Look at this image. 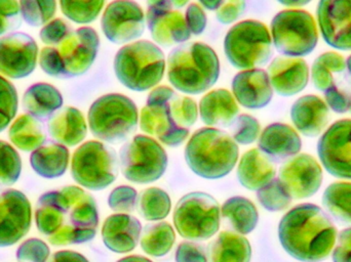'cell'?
<instances>
[{"label":"cell","mask_w":351,"mask_h":262,"mask_svg":"<svg viewBox=\"0 0 351 262\" xmlns=\"http://www.w3.org/2000/svg\"><path fill=\"white\" fill-rule=\"evenodd\" d=\"M35 224L53 246L90 242L99 226L96 200L76 185L47 192L37 200Z\"/></svg>","instance_id":"obj_1"},{"label":"cell","mask_w":351,"mask_h":262,"mask_svg":"<svg viewBox=\"0 0 351 262\" xmlns=\"http://www.w3.org/2000/svg\"><path fill=\"white\" fill-rule=\"evenodd\" d=\"M278 238L293 259L321 262L333 251L337 230L325 210L315 204H300L282 216Z\"/></svg>","instance_id":"obj_2"},{"label":"cell","mask_w":351,"mask_h":262,"mask_svg":"<svg viewBox=\"0 0 351 262\" xmlns=\"http://www.w3.org/2000/svg\"><path fill=\"white\" fill-rule=\"evenodd\" d=\"M197 117L194 100L177 94L169 86H158L148 94L140 115V127L166 146H179L187 140Z\"/></svg>","instance_id":"obj_3"},{"label":"cell","mask_w":351,"mask_h":262,"mask_svg":"<svg viewBox=\"0 0 351 262\" xmlns=\"http://www.w3.org/2000/svg\"><path fill=\"white\" fill-rule=\"evenodd\" d=\"M220 71L216 51L206 43H182L169 55V81L182 94L197 96L208 92L218 81Z\"/></svg>","instance_id":"obj_4"},{"label":"cell","mask_w":351,"mask_h":262,"mask_svg":"<svg viewBox=\"0 0 351 262\" xmlns=\"http://www.w3.org/2000/svg\"><path fill=\"white\" fill-rule=\"evenodd\" d=\"M239 146L230 134L204 127L192 134L185 148V160L192 172L206 179L228 175L239 160Z\"/></svg>","instance_id":"obj_5"},{"label":"cell","mask_w":351,"mask_h":262,"mask_svg":"<svg viewBox=\"0 0 351 262\" xmlns=\"http://www.w3.org/2000/svg\"><path fill=\"white\" fill-rule=\"evenodd\" d=\"M100 47L98 33L90 27L72 31L56 47L40 51L39 64L43 71L58 79H70L86 74L96 61Z\"/></svg>","instance_id":"obj_6"},{"label":"cell","mask_w":351,"mask_h":262,"mask_svg":"<svg viewBox=\"0 0 351 262\" xmlns=\"http://www.w3.org/2000/svg\"><path fill=\"white\" fill-rule=\"evenodd\" d=\"M115 76L125 88L143 92L158 86L166 72V57L156 43L139 40L121 47L114 57Z\"/></svg>","instance_id":"obj_7"},{"label":"cell","mask_w":351,"mask_h":262,"mask_svg":"<svg viewBox=\"0 0 351 262\" xmlns=\"http://www.w3.org/2000/svg\"><path fill=\"white\" fill-rule=\"evenodd\" d=\"M88 122L93 135L108 144H119L137 129V105L125 94H105L90 107Z\"/></svg>","instance_id":"obj_8"},{"label":"cell","mask_w":351,"mask_h":262,"mask_svg":"<svg viewBox=\"0 0 351 262\" xmlns=\"http://www.w3.org/2000/svg\"><path fill=\"white\" fill-rule=\"evenodd\" d=\"M223 47L230 65L241 71L266 65L274 55L269 30L265 24L256 20L241 21L231 27Z\"/></svg>","instance_id":"obj_9"},{"label":"cell","mask_w":351,"mask_h":262,"mask_svg":"<svg viewBox=\"0 0 351 262\" xmlns=\"http://www.w3.org/2000/svg\"><path fill=\"white\" fill-rule=\"evenodd\" d=\"M119 168L114 148L98 140L84 142L72 156V177L90 191H102L112 185L119 176Z\"/></svg>","instance_id":"obj_10"},{"label":"cell","mask_w":351,"mask_h":262,"mask_svg":"<svg viewBox=\"0 0 351 262\" xmlns=\"http://www.w3.org/2000/svg\"><path fill=\"white\" fill-rule=\"evenodd\" d=\"M168 163L166 150L152 136H134L119 150L121 173L128 181L139 185L158 181L166 172Z\"/></svg>","instance_id":"obj_11"},{"label":"cell","mask_w":351,"mask_h":262,"mask_svg":"<svg viewBox=\"0 0 351 262\" xmlns=\"http://www.w3.org/2000/svg\"><path fill=\"white\" fill-rule=\"evenodd\" d=\"M272 43L285 57H305L313 53L319 41L317 23L309 12L285 10L271 21Z\"/></svg>","instance_id":"obj_12"},{"label":"cell","mask_w":351,"mask_h":262,"mask_svg":"<svg viewBox=\"0 0 351 262\" xmlns=\"http://www.w3.org/2000/svg\"><path fill=\"white\" fill-rule=\"evenodd\" d=\"M221 209L214 197L193 192L182 197L176 205L174 224L178 234L190 241L208 240L220 228Z\"/></svg>","instance_id":"obj_13"},{"label":"cell","mask_w":351,"mask_h":262,"mask_svg":"<svg viewBox=\"0 0 351 262\" xmlns=\"http://www.w3.org/2000/svg\"><path fill=\"white\" fill-rule=\"evenodd\" d=\"M101 28L113 44H129L145 32L146 16L134 0H113L103 12Z\"/></svg>","instance_id":"obj_14"},{"label":"cell","mask_w":351,"mask_h":262,"mask_svg":"<svg viewBox=\"0 0 351 262\" xmlns=\"http://www.w3.org/2000/svg\"><path fill=\"white\" fill-rule=\"evenodd\" d=\"M317 155L328 173L351 179V120L333 123L317 142Z\"/></svg>","instance_id":"obj_15"},{"label":"cell","mask_w":351,"mask_h":262,"mask_svg":"<svg viewBox=\"0 0 351 262\" xmlns=\"http://www.w3.org/2000/svg\"><path fill=\"white\" fill-rule=\"evenodd\" d=\"M32 224V207L24 193L0 189V247H10L22 240Z\"/></svg>","instance_id":"obj_16"},{"label":"cell","mask_w":351,"mask_h":262,"mask_svg":"<svg viewBox=\"0 0 351 262\" xmlns=\"http://www.w3.org/2000/svg\"><path fill=\"white\" fill-rule=\"evenodd\" d=\"M38 45L26 33L14 32L0 37V73L10 79H22L34 72Z\"/></svg>","instance_id":"obj_17"},{"label":"cell","mask_w":351,"mask_h":262,"mask_svg":"<svg viewBox=\"0 0 351 262\" xmlns=\"http://www.w3.org/2000/svg\"><path fill=\"white\" fill-rule=\"evenodd\" d=\"M278 179L292 199H307L321 189L323 169L311 155H296L280 166Z\"/></svg>","instance_id":"obj_18"},{"label":"cell","mask_w":351,"mask_h":262,"mask_svg":"<svg viewBox=\"0 0 351 262\" xmlns=\"http://www.w3.org/2000/svg\"><path fill=\"white\" fill-rule=\"evenodd\" d=\"M317 16L326 43L351 51V0H319Z\"/></svg>","instance_id":"obj_19"},{"label":"cell","mask_w":351,"mask_h":262,"mask_svg":"<svg viewBox=\"0 0 351 262\" xmlns=\"http://www.w3.org/2000/svg\"><path fill=\"white\" fill-rule=\"evenodd\" d=\"M231 90L237 104L250 110L265 108L274 96L269 76L263 69L243 70L233 78Z\"/></svg>","instance_id":"obj_20"},{"label":"cell","mask_w":351,"mask_h":262,"mask_svg":"<svg viewBox=\"0 0 351 262\" xmlns=\"http://www.w3.org/2000/svg\"><path fill=\"white\" fill-rule=\"evenodd\" d=\"M146 26L156 44L171 47L189 40L191 32L179 10L148 8Z\"/></svg>","instance_id":"obj_21"},{"label":"cell","mask_w":351,"mask_h":262,"mask_svg":"<svg viewBox=\"0 0 351 262\" xmlns=\"http://www.w3.org/2000/svg\"><path fill=\"white\" fill-rule=\"evenodd\" d=\"M274 92L282 96L300 94L309 81V68L301 57H278L267 69Z\"/></svg>","instance_id":"obj_22"},{"label":"cell","mask_w":351,"mask_h":262,"mask_svg":"<svg viewBox=\"0 0 351 262\" xmlns=\"http://www.w3.org/2000/svg\"><path fill=\"white\" fill-rule=\"evenodd\" d=\"M141 222L130 214H112L106 218L102 228L105 246L115 253L132 252L141 237Z\"/></svg>","instance_id":"obj_23"},{"label":"cell","mask_w":351,"mask_h":262,"mask_svg":"<svg viewBox=\"0 0 351 262\" xmlns=\"http://www.w3.org/2000/svg\"><path fill=\"white\" fill-rule=\"evenodd\" d=\"M258 146L271 160L278 162L298 155L302 148V142L290 125L276 122L268 125L260 133Z\"/></svg>","instance_id":"obj_24"},{"label":"cell","mask_w":351,"mask_h":262,"mask_svg":"<svg viewBox=\"0 0 351 262\" xmlns=\"http://www.w3.org/2000/svg\"><path fill=\"white\" fill-rule=\"evenodd\" d=\"M291 119L297 131L303 135L315 137L329 123V108L321 98L308 94L293 104Z\"/></svg>","instance_id":"obj_25"},{"label":"cell","mask_w":351,"mask_h":262,"mask_svg":"<svg viewBox=\"0 0 351 262\" xmlns=\"http://www.w3.org/2000/svg\"><path fill=\"white\" fill-rule=\"evenodd\" d=\"M199 114L202 122L208 127L228 129L239 116L237 100L229 90L219 88L202 96L199 102Z\"/></svg>","instance_id":"obj_26"},{"label":"cell","mask_w":351,"mask_h":262,"mask_svg":"<svg viewBox=\"0 0 351 262\" xmlns=\"http://www.w3.org/2000/svg\"><path fill=\"white\" fill-rule=\"evenodd\" d=\"M47 132L53 142L66 146L80 144L88 134L84 114L74 107H64L47 121Z\"/></svg>","instance_id":"obj_27"},{"label":"cell","mask_w":351,"mask_h":262,"mask_svg":"<svg viewBox=\"0 0 351 262\" xmlns=\"http://www.w3.org/2000/svg\"><path fill=\"white\" fill-rule=\"evenodd\" d=\"M274 161L259 148L247 150L243 155L237 167L239 183L250 191L258 189L276 179Z\"/></svg>","instance_id":"obj_28"},{"label":"cell","mask_w":351,"mask_h":262,"mask_svg":"<svg viewBox=\"0 0 351 262\" xmlns=\"http://www.w3.org/2000/svg\"><path fill=\"white\" fill-rule=\"evenodd\" d=\"M22 103L27 114L45 122L62 108L63 96L51 84L39 82L25 92Z\"/></svg>","instance_id":"obj_29"},{"label":"cell","mask_w":351,"mask_h":262,"mask_svg":"<svg viewBox=\"0 0 351 262\" xmlns=\"http://www.w3.org/2000/svg\"><path fill=\"white\" fill-rule=\"evenodd\" d=\"M69 159L67 146L49 142L31 153L30 165L39 176L47 179H58L67 171Z\"/></svg>","instance_id":"obj_30"},{"label":"cell","mask_w":351,"mask_h":262,"mask_svg":"<svg viewBox=\"0 0 351 262\" xmlns=\"http://www.w3.org/2000/svg\"><path fill=\"white\" fill-rule=\"evenodd\" d=\"M208 262H251L252 247L239 233H220L208 248Z\"/></svg>","instance_id":"obj_31"},{"label":"cell","mask_w":351,"mask_h":262,"mask_svg":"<svg viewBox=\"0 0 351 262\" xmlns=\"http://www.w3.org/2000/svg\"><path fill=\"white\" fill-rule=\"evenodd\" d=\"M221 216L230 224L235 232L247 235L253 232L259 222V214L251 200L241 196L229 198L221 208Z\"/></svg>","instance_id":"obj_32"},{"label":"cell","mask_w":351,"mask_h":262,"mask_svg":"<svg viewBox=\"0 0 351 262\" xmlns=\"http://www.w3.org/2000/svg\"><path fill=\"white\" fill-rule=\"evenodd\" d=\"M10 142L23 152H33L47 140L43 122L30 115L18 117L8 131Z\"/></svg>","instance_id":"obj_33"},{"label":"cell","mask_w":351,"mask_h":262,"mask_svg":"<svg viewBox=\"0 0 351 262\" xmlns=\"http://www.w3.org/2000/svg\"><path fill=\"white\" fill-rule=\"evenodd\" d=\"M176 240L175 231L168 222L147 224L140 237L142 250L154 257H164L172 250Z\"/></svg>","instance_id":"obj_34"},{"label":"cell","mask_w":351,"mask_h":262,"mask_svg":"<svg viewBox=\"0 0 351 262\" xmlns=\"http://www.w3.org/2000/svg\"><path fill=\"white\" fill-rule=\"evenodd\" d=\"M346 71V62L343 57L334 51H328L315 60L311 77L315 88L325 92L336 86L337 78Z\"/></svg>","instance_id":"obj_35"},{"label":"cell","mask_w":351,"mask_h":262,"mask_svg":"<svg viewBox=\"0 0 351 262\" xmlns=\"http://www.w3.org/2000/svg\"><path fill=\"white\" fill-rule=\"evenodd\" d=\"M323 205L334 220L351 224V183H331L324 192Z\"/></svg>","instance_id":"obj_36"},{"label":"cell","mask_w":351,"mask_h":262,"mask_svg":"<svg viewBox=\"0 0 351 262\" xmlns=\"http://www.w3.org/2000/svg\"><path fill=\"white\" fill-rule=\"evenodd\" d=\"M140 215L148 222L165 220L172 209L170 196L160 187H148L138 197Z\"/></svg>","instance_id":"obj_37"},{"label":"cell","mask_w":351,"mask_h":262,"mask_svg":"<svg viewBox=\"0 0 351 262\" xmlns=\"http://www.w3.org/2000/svg\"><path fill=\"white\" fill-rule=\"evenodd\" d=\"M66 18L76 24H90L100 16L106 0H59Z\"/></svg>","instance_id":"obj_38"},{"label":"cell","mask_w":351,"mask_h":262,"mask_svg":"<svg viewBox=\"0 0 351 262\" xmlns=\"http://www.w3.org/2000/svg\"><path fill=\"white\" fill-rule=\"evenodd\" d=\"M22 18L31 27H41L57 12V0H20Z\"/></svg>","instance_id":"obj_39"},{"label":"cell","mask_w":351,"mask_h":262,"mask_svg":"<svg viewBox=\"0 0 351 262\" xmlns=\"http://www.w3.org/2000/svg\"><path fill=\"white\" fill-rule=\"evenodd\" d=\"M260 205L270 212L282 211L291 205V197L280 179H274L257 191Z\"/></svg>","instance_id":"obj_40"},{"label":"cell","mask_w":351,"mask_h":262,"mask_svg":"<svg viewBox=\"0 0 351 262\" xmlns=\"http://www.w3.org/2000/svg\"><path fill=\"white\" fill-rule=\"evenodd\" d=\"M22 172V160L18 150L4 140H0V189L18 181Z\"/></svg>","instance_id":"obj_41"},{"label":"cell","mask_w":351,"mask_h":262,"mask_svg":"<svg viewBox=\"0 0 351 262\" xmlns=\"http://www.w3.org/2000/svg\"><path fill=\"white\" fill-rule=\"evenodd\" d=\"M19 96L12 82L0 75V132L5 131L18 112Z\"/></svg>","instance_id":"obj_42"},{"label":"cell","mask_w":351,"mask_h":262,"mask_svg":"<svg viewBox=\"0 0 351 262\" xmlns=\"http://www.w3.org/2000/svg\"><path fill=\"white\" fill-rule=\"evenodd\" d=\"M228 129L234 142L243 146L255 142L261 133L259 121L249 114L239 115Z\"/></svg>","instance_id":"obj_43"},{"label":"cell","mask_w":351,"mask_h":262,"mask_svg":"<svg viewBox=\"0 0 351 262\" xmlns=\"http://www.w3.org/2000/svg\"><path fill=\"white\" fill-rule=\"evenodd\" d=\"M22 24L18 0H0V36L14 33Z\"/></svg>","instance_id":"obj_44"},{"label":"cell","mask_w":351,"mask_h":262,"mask_svg":"<svg viewBox=\"0 0 351 262\" xmlns=\"http://www.w3.org/2000/svg\"><path fill=\"white\" fill-rule=\"evenodd\" d=\"M138 203V193L134 187L121 185L115 187L108 197V205L113 211L128 213L135 209Z\"/></svg>","instance_id":"obj_45"},{"label":"cell","mask_w":351,"mask_h":262,"mask_svg":"<svg viewBox=\"0 0 351 262\" xmlns=\"http://www.w3.org/2000/svg\"><path fill=\"white\" fill-rule=\"evenodd\" d=\"M51 250L47 243L40 239L32 238L24 241L16 250V261L19 262H47Z\"/></svg>","instance_id":"obj_46"},{"label":"cell","mask_w":351,"mask_h":262,"mask_svg":"<svg viewBox=\"0 0 351 262\" xmlns=\"http://www.w3.org/2000/svg\"><path fill=\"white\" fill-rule=\"evenodd\" d=\"M71 25L63 18H53L43 27L39 33L41 41L49 47H56L72 32Z\"/></svg>","instance_id":"obj_47"},{"label":"cell","mask_w":351,"mask_h":262,"mask_svg":"<svg viewBox=\"0 0 351 262\" xmlns=\"http://www.w3.org/2000/svg\"><path fill=\"white\" fill-rule=\"evenodd\" d=\"M247 8V0H223L216 10V18L223 25H230L237 22Z\"/></svg>","instance_id":"obj_48"},{"label":"cell","mask_w":351,"mask_h":262,"mask_svg":"<svg viewBox=\"0 0 351 262\" xmlns=\"http://www.w3.org/2000/svg\"><path fill=\"white\" fill-rule=\"evenodd\" d=\"M175 259L176 262H208V253L204 244L187 241L178 246Z\"/></svg>","instance_id":"obj_49"},{"label":"cell","mask_w":351,"mask_h":262,"mask_svg":"<svg viewBox=\"0 0 351 262\" xmlns=\"http://www.w3.org/2000/svg\"><path fill=\"white\" fill-rule=\"evenodd\" d=\"M326 102L327 106L334 112L344 114L350 111L351 108V94L348 90H342L337 86L325 92Z\"/></svg>","instance_id":"obj_50"},{"label":"cell","mask_w":351,"mask_h":262,"mask_svg":"<svg viewBox=\"0 0 351 262\" xmlns=\"http://www.w3.org/2000/svg\"><path fill=\"white\" fill-rule=\"evenodd\" d=\"M185 20L191 35L198 36L206 30L208 18H206V12L198 4H189L186 10Z\"/></svg>","instance_id":"obj_51"},{"label":"cell","mask_w":351,"mask_h":262,"mask_svg":"<svg viewBox=\"0 0 351 262\" xmlns=\"http://www.w3.org/2000/svg\"><path fill=\"white\" fill-rule=\"evenodd\" d=\"M333 262H351V228L341 231L332 254Z\"/></svg>","instance_id":"obj_52"},{"label":"cell","mask_w":351,"mask_h":262,"mask_svg":"<svg viewBox=\"0 0 351 262\" xmlns=\"http://www.w3.org/2000/svg\"><path fill=\"white\" fill-rule=\"evenodd\" d=\"M47 262H90L84 255L75 251L63 250L53 253Z\"/></svg>","instance_id":"obj_53"},{"label":"cell","mask_w":351,"mask_h":262,"mask_svg":"<svg viewBox=\"0 0 351 262\" xmlns=\"http://www.w3.org/2000/svg\"><path fill=\"white\" fill-rule=\"evenodd\" d=\"M190 0H146L148 8H165V10H180L187 5Z\"/></svg>","instance_id":"obj_54"},{"label":"cell","mask_w":351,"mask_h":262,"mask_svg":"<svg viewBox=\"0 0 351 262\" xmlns=\"http://www.w3.org/2000/svg\"><path fill=\"white\" fill-rule=\"evenodd\" d=\"M198 1L206 10L214 12V10H218L223 0H198Z\"/></svg>","instance_id":"obj_55"},{"label":"cell","mask_w":351,"mask_h":262,"mask_svg":"<svg viewBox=\"0 0 351 262\" xmlns=\"http://www.w3.org/2000/svg\"><path fill=\"white\" fill-rule=\"evenodd\" d=\"M282 5L288 8H300V6L306 5L311 0H278Z\"/></svg>","instance_id":"obj_56"},{"label":"cell","mask_w":351,"mask_h":262,"mask_svg":"<svg viewBox=\"0 0 351 262\" xmlns=\"http://www.w3.org/2000/svg\"><path fill=\"white\" fill-rule=\"evenodd\" d=\"M117 262H152L146 257H139V255H131V257H123Z\"/></svg>","instance_id":"obj_57"},{"label":"cell","mask_w":351,"mask_h":262,"mask_svg":"<svg viewBox=\"0 0 351 262\" xmlns=\"http://www.w3.org/2000/svg\"><path fill=\"white\" fill-rule=\"evenodd\" d=\"M346 69L350 72V75L351 76V55L348 57V61H346Z\"/></svg>","instance_id":"obj_58"},{"label":"cell","mask_w":351,"mask_h":262,"mask_svg":"<svg viewBox=\"0 0 351 262\" xmlns=\"http://www.w3.org/2000/svg\"><path fill=\"white\" fill-rule=\"evenodd\" d=\"M350 112H351V108H350Z\"/></svg>","instance_id":"obj_59"}]
</instances>
